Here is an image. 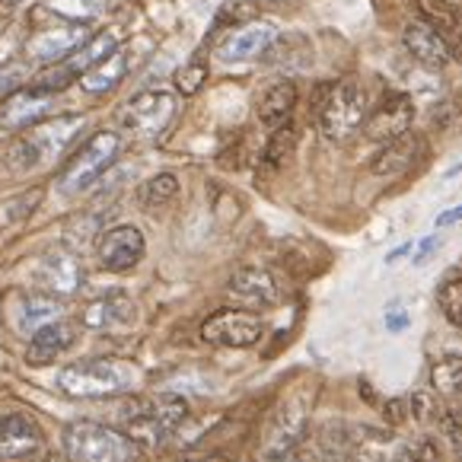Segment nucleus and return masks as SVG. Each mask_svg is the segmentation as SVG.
I'll return each instance as SVG.
<instances>
[{
	"instance_id": "a878e982",
	"label": "nucleus",
	"mask_w": 462,
	"mask_h": 462,
	"mask_svg": "<svg viewBox=\"0 0 462 462\" xmlns=\"http://www.w3.org/2000/svg\"><path fill=\"white\" fill-rule=\"evenodd\" d=\"M430 386L443 395H462V354H449L430 370Z\"/></svg>"
},
{
	"instance_id": "f8f14e48",
	"label": "nucleus",
	"mask_w": 462,
	"mask_h": 462,
	"mask_svg": "<svg viewBox=\"0 0 462 462\" xmlns=\"http://www.w3.org/2000/svg\"><path fill=\"white\" fill-rule=\"evenodd\" d=\"M89 39H93V32H89L87 23H61V26L35 32L32 39L26 42V58L29 61H42V64H58Z\"/></svg>"
},
{
	"instance_id": "a211bd4d",
	"label": "nucleus",
	"mask_w": 462,
	"mask_h": 462,
	"mask_svg": "<svg viewBox=\"0 0 462 462\" xmlns=\"http://www.w3.org/2000/svg\"><path fill=\"white\" fill-rule=\"evenodd\" d=\"M137 310L134 300L128 293L116 291L106 293V297L93 300V303L83 310V326L93 328V332H118V328H128L134 322Z\"/></svg>"
},
{
	"instance_id": "9d476101",
	"label": "nucleus",
	"mask_w": 462,
	"mask_h": 462,
	"mask_svg": "<svg viewBox=\"0 0 462 462\" xmlns=\"http://www.w3.org/2000/svg\"><path fill=\"white\" fill-rule=\"evenodd\" d=\"M265 326L249 310H217L201 322V338L220 347H252L262 338Z\"/></svg>"
},
{
	"instance_id": "f03ea898",
	"label": "nucleus",
	"mask_w": 462,
	"mask_h": 462,
	"mask_svg": "<svg viewBox=\"0 0 462 462\" xmlns=\"http://www.w3.org/2000/svg\"><path fill=\"white\" fill-rule=\"evenodd\" d=\"M80 128H83L80 116L48 118V122L32 125V128H26L7 147V166L14 172H29V170H39V166H48L70 147V141H74Z\"/></svg>"
},
{
	"instance_id": "a18cd8bd",
	"label": "nucleus",
	"mask_w": 462,
	"mask_h": 462,
	"mask_svg": "<svg viewBox=\"0 0 462 462\" xmlns=\"http://www.w3.org/2000/svg\"><path fill=\"white\" fill-rule=\"evenodd\" d=\"M131 462H134V459H131Z\"/></svg>"
},
{
	"instance_id": "423d86ee",
	"label": "nucleus",
	"mask_w": 462,
	"mask_h": 462,
	"mask_svg": "<svg viewBox=\"0 0 462 462\" xmlns=\"http://www.w3.org/2000/svg\"><path fill=\"white\" fill-rule=\"evenodd\" d=\"M367 118V93L354 80L335 83L328 87V96L319 102V131L326 141H347L351 134H357Z\"/></svg>"
},
{
	"instance_id": "ddd939ff",
	"label": "nucleus",
	"mask_w": 462,
	"mask_h": 462,
	"mask_svg": "<svg viewBox=\"0 0 462 462\" xmlns=\"http://www.w3.org/2000/svg\"><path fill=\"white\" fill-rule=\"evenodd\" d=\"M55 106V93L45 87H20L0 102V128L26 131L39 125Z\"/></svg>"
},
{
	"instance_id": "aec40b11",
	"label": "nucleus",
	"mask_w": 462,
	"mask_h": 462,
	"mask_svg": "<svg viewBox=\"0 0 462 462\" xmlns=\"http://www.w3.org/2000/svg\"><path fill=\"white\" fill-rule=\"evenodd\" d=\"M230 297H236L239 303L255 306V310H265V306H274L281 300L278 281L272 278L262 268H243L230 278Z\"/></svg>"
},
{
	"instance_id": "c85d7f7f",
	"label": "nucleus",
	"mask_w": 462,
	"mask_h": 462,
	"mask_svg": "<svg viewBox=\"0 0 462 462\" xmlns=\"http://www.w3.org/2000/svg\"><path fill=\"white\" fill-rule=\"evenodd\" d=\"M291 150H293V128H291V125H284V128L274 131L272 141H268L265 157H262V166H265V170H278V166L291 157Z\"/></svg>"
},
{
	"instance_id": "6ab92c4d",
	"label": "nucleus",
	"mask_w": 462,
	"mask_h": 462,
	"mask_svg": "<svg viewBox=\"0 0 462 462\" xmlns=\"http://www.w3.org/2000/svg\"><path fill=\"white\" fill-rule=\"evenodd\" d=\"M405 48L408 55L428 70H440L449 61V45L443 32L424 20H411L405 26Z\"/></svg>"
},
{
	"instance_id": "0eeeda50",
	"label": "nucleus",
	"mask_w": 462,
	"mask_h": 462,
	"mask_svg": "<svg viewBox=\"0 0 462 462\" xmlns=\"http://www.w3.org/2000/svg\"><path fill=\"white\" fill-rule=\"evenodd\" d=\"M185 415H189V408H185L182 399L141 402L128 411L125 434L131 437V443H141V447H160L182 428Z\"/></svg>"
},
{
	"instance_id": "ea45409f",
	"label": "nucleus",
	"mask_w": 462,
	"mask_h": 462,
	"mask_svg": "<svg viewBox=\"0 0 462 462\" xmlns=\"http://www.w3.org/2000/svg\"><path fill=\"white\" fill-rule=\"evenodd\" d=\"M453 58L456 61H462V32L456 35V42H453Z\"/></svg>"
},
{
	"instance_id": "7ed1b4c3",
	"label": "nucleus",
	"mask_w": 462,
	"mask_h": 462,
	"mask_svg": "<svg viewBox=\"0 0 462 462\" xmlns=\"http://www.w3.org/2000/svg\"><path fill=\"white\" fill-rule=\"evenodd\" d=\"M137 386V370L128 361L99 357V361L70 364L58 374V389L70 399H112Z\"/></svg>"
},
{
	"instance_id": "2eb2a0df",
	"label": "nucleus",
	"mask_w": 462,
	"mask_h": 462,
	"mask_svg": "<svg viewBox=\"0 0 462 462\" xmlns=\"http://www.w3.org/2000/svg\"><path fill=\"white\" fill-rule=\"evenodd\" d=\"M411 118H415L411 99L405 93H386L374 109V116L367 118V137L374 143H389L395 137L408 134Z\"/></svg>"
},
{
	"instance_id": "4c0bfd02",
	"label": "nucleus",
	"mask_w": 462,
	"mask_h": 462,
	"mask_svg": "<svg viewBox=\"0 0 462 462\" xmlns=\"http://www.w3.org/2000/svg\"><path fill=\"white\" fill-rule=\"evenodd\" d=\"M462 220V204L459 208H453V211H443L440 217H437V226H449V224H459Z\"/></svg>"
},
{
	"instance_id": "72a5a7b5",
	"label": "nucleus",
	"mask_w": 462,
	"mask_h": 462,
	"mask_svg": "<svg viewBox=\"0 0 462 462\" xmlns=\"http://www.w3.org/2000/svg\"><path fill=\"white\" fill-rule=\"evenodd\" d=\"M23 80H26V68L23 64H4L0 68V102L7 99L10 93H16L23 87Z\"/></svg>"
},
{
	"instance_id": "bb28decb",
	"label": "nucleus",
	"mask_w": 462,
	"mask_h": 462,
	"mask_svg": "<svg viewBox=\"0 0 462 462\" xmlns=\"http://www.w3.org/2000/svg\"><path fill=\"white\" fill-rule=\"evenodd\" d=\"M179 191V182L176 176H170V172H160V176H153L150 182H143L141 189V204L143 208H160V204L172 201Z\"/></svg>"
},
{
	"instance_id": "412c9836",
	"label": "nucleus",
	"mask_w": 462,
	"mask_h": 462,
	"mask_svg": "<svg viewBox=\"0 0 462 462\" xmlns=\"http://www.w3.org/2000/svg\"><path fill=\"white\" fill-rule=\"evenodd\" d=\"M70 345H74V326H68V322H51V326L39 328V332L32 335V341H29V347H26V364L45 367V364L58 361Z\"/></svg>"
},
{
	"instance_id": "5701e85b",
	"label": "nucleus",
	"mask_w": 462,
	"mask_h": 462,
	"mask_svg": "<svg viewBox=\"0 0 462 462\" xmlns=\"http://www.w3.org/2000/svg\"><path fill=\"white\" fill-rule=\"evenodd\" d=\"M418 153H421V137L415 134H402L395 141L383 143V150L374 160L376 176H395V172H405L408 166L415 163Z\"/></svg>"
},
{
	"instance_id": "f704fd0d",
	"label": "nucleus",
	"mask_w": 462,
	"mask_h": 462,
	"mask_svg": "<svg viewBox=\"0 0 462 462\" xmlns=\"http://www.w3.org/2000/svg\"><path fill=\"white\" fill-rule=\"evenodd\" d=\"M440 424H443V434H447L449 447H453V453L459 456V462H462V411H447Z\"/></svg>"
},
{
	"instance_id": "473e14b6",
	"label": "nucleus",
	"mask_w": 462,
	"mask_h": 462,
	"mask_svg": "<svg viewBox=\"0 0 462 462\" xmlns=\"http://www.w3.org/2000/svg\"><path fill=\"white\" fill-rule=\"evenodd\" d=\"M204 77H208V70H204V61H191L189 68H182L176 74L179 93H185V96L198 93V89H201V83H204Z\"/></svg>"
},
{
	"instance_id": "a19ab883",
	"label": "nucleus",
	"mask_w": 462,
	"mask_h": 462,
	"mask_svg": "<svg viewBox=\"0 0 462 462\" xmlns=\"http://www.w3.org/2000/svg\"><path fill=\"white\" fill-rule=\"evenodd\" d=\"M405 252H408V245H402V249L389 252V255H386V262H389V265H393V262H395V259H402V255H405Z\"/></svg>"
},
{
	"instance_id": "20e7f679",
	"label": "nucleus",
	"mask_w": 462,
	"mask_h": 462,
	"mask_svg": "<svg viewBox=\"0 0 462 462\" xmlns=\"http://www.w3.org/2000/svg\"><path fill=\"white\" fill-rule=\"evenodd\" d=\"M122 153V137L116 131H96L74 157L64 163L61 176H58V191L61 195H80L89 185H96L106 170L118 160Z\"/></svg>"
},
{
	"instance_id": "b1692460",
	"label": "nucleus",
	"mask_w": 462,
	"mask_h": 462,
	"mask_svg": "<svg viewBox=\"0 0 462 462\" xmlns=\"http://www.w3.org/2000/svg\"><path fill=\"white\" fill-rule=\"evenodd\" d=\"M64 303L51 293H32L20 303V328L23 332H39V328L51 326V322H61Z\"/></svg>"
},
{
	"instance_id": "f3484780",
	"label": "nucleus",
	"mask_w": 462,
	"mask_h": 462,
	"mask_svg": "<svg viewBox=\"0 0 462 462\" xmlns=\"http://www.w3.org/2000/svg\"><path fill=\"white\" fill-rule=\"evenodd\" d=\"M99 262L109 272H128L141 262L143 255V236L137 226H116L99 239Z\"/></svg>"
},
{
	"instance_id": "c9c22d12",
	"label": "nucleus",
	"mask_w": 462,
	"mask_h": 462,
	"mask_svg": "<svg viewBox=\"0 0 462 462\" xmlns=\"http://www.w3.org/2000/svg\"><path fill=\"white\" fill-rule=\"evenodd\" d=\"M437 249H440V239H437V236L421 239V245H418V252H415V265H424V262H428Z\"/></svg>"
},
{
	"instance_id": "4468645a",
	"label": "nucleus",
	"mask_w": 462,
	"mask_h": 462,
	"mask_svg": "<svg viewBox=\"0 0 462 462\" xmlns=\"http://www.w3.org/2000/svg\"><path fill=\"white\" fill-rule=\"evenodd\" d=\"M278 39L272 23H245L236 32H230L224 42L217 45V61L224 64H243V61H255L259 55H265L272 42Z\"/></svg>"
},
{
	"instance_id": "37998d69",
	"label": "nucleus",
	"mask_w": 462,
	"mask_h": 462,
	"mask_svg": "<svg viewBox=\"0 0 462 462\" xmlns=\"http://www.w3.org/2000/svg\"><path fill=\"white\" fill-rule=\"evenodd\" d=\"M20 0H0V10H14Z\"/></svg>"
},
{
	"instance_id": "7c9ffc66",
	"label": "nucleus",
	"mask_w": 462,
	"mask_h": 462,
	"mask_svg": "<svg viewBox=\"0 0 462 462\" xmlns=\"http://www.w3.org/2000/svg\"><path fill=\"white\" fill-rule=\"evenodd\" d=\"M418 7H421L424 20H434L437 26L443 29V32H447V29H453L456 23H459V10H456L449 0H418Z\"/></svg>"
},
{
	"instance_id": "cd10ccee",
	"label": "nucleus",
	"mask_w": 462,
	"mask_h": 462,
	"mask_svg": "<svg viewBox=\"0 0 462 462\" xmlns=\"http://www.w3.org/2000/svg\"><path fill=\"white\" fill-rule=\"evenodd\" d=\"M440 310L449 326L462 335V278H453L440 287Z\"/></svg>"
},
{
	"instance_id": "6e6552de",
	"label": "nucleus",
	"mask_w": 462,
	"mask_h": 462,
	"mask_svg": "<svg viewBox=\"0 0 462 462\" xmlns=\"http://www.w3.org/2000/svg\"><path fill=\"white\" fill-rule=\"evenodd\" d=\"M179 112V102L170 89H147L125 102L122 109V128L137 137H160L172 125Z\"/></svg>"
},
{
	"instance_id": "4be33fe9",
	"label": "nucleus",
	"mask_w": 462,
	"mask_h": 462,
	"mask_svg": "<svg viewBox=\"0 0 462 462\" xmlns=\"http://www.w3.org/2000/svg\"><path fill=\"white\" fill-rule=\"evenodd\" d=\"M293 106H297V87H293L291 80L272 83L259 99V122L272 131L284 128L287 118H291V112H293Z\"/></svg>"
},
{
	"instance_id": "58836bf2",
	"label": "nucleus",
	"mask_w": 462,
	"mask_h": 462,
	"mask_svg": "<svg viewBox=\"0 0 462 462\" xmlns=\"http://www.w3.org/2000/svg\"><path fill=\"white\" fill-rule=\"evenodd\" d=\"M182 462H233L226 456H201V459H182Z\"/></svg>"
},
{
	"instance_id": "393cba45",
	"label": "nucleus",
	"mask_w": 462,
	"mask_h": 462,
	"mask_svg": "<svg viewBox=\"0 0 462 462\" xmlns=\"http://www.w3.org/2000/svg\"><path fill=\"white\" fill-rule=\"evenodd\" d=\"M125 74H128V61H125L122 51H116V55H109L106 61L96 64L93 70H87V74L80 77V83L87 93L102 96V93H109V89H116L118 83L125 80Z\"/></svg>"
},
{
	"instance_id": "f257e3e1",
	"label": "nucleus",
	"mask_w": 462,
	"mask_h": 462,
	"mask_svg": "<svg viewBox=\"0 0 462 462\" xmlns=\"http://www.w3.org/2000/svg\"><path fill=\"white\" fill-rule=\"evenodd\" d=\"M310 415H313V393L310 389H291V393L281 395L278 405L268 411L265 424H262L259 440L252 449V462L291 459L303 443Z\"/></svg>"
},
{
	"instance_id": "c756f323",
	"label": "nucleus",
	"mask_w": 462,
	"mask_h": 462,
	"mask_svg": "<svg viewBox=\"0 0 462 462\" xmlns=\"http://www.w3.org/2000/svg\"><path fill=\"white\" fill-rule=\"evenodd\" d=\"M45 7L68 20H93L102 10V0H45Z\"/></svg>"
},
{
	"instance_id": "39448f33",
	"label": "nucleus",
	"mask_w": 462,
	"mask_h": 462,
	"mask_svg": "<svg viewBox=\"0 0 462 462\" xmlns=\"http://www.w3.org/2000/svg\"><path fill=\"white\" fill-rule=\"evenodd\" d=\"M64 447L70 462H131L134 443L125 430L96 421H77L64 430Z\"/></svg>"
},
{
	"instance_id": "79ce46f5",
	"label": "nucleus",
	"mask_w": 462,
	"mask_h": 462,
	"mask_svg": "<svg viewBox=\"0 0 462 462\" xmlns=\"http://www.w3.org/2000/svg\"><path fill=\"white\" fill-rule=\"evenodd\" d=\"M39 462H70L68 456H58V453H48V456H42Z\"/></svg>"
},
{
	"instance_id": "9b49d317",
	"label": "nucleus",
	"mask_w": 462,
	"mask_h": 462,
	"mask_svg": "<svg viewBox=\"0 0 462 462\" xmlns=\"http://www.w3.org/2000/svg\"><path fill=\"white\" fill-rule=\"evenodd\" d=\"M45 453V430L32 415L0 418V462H32Z\"/></svg>"
},
{
	"instance_id": "2f4dec72",
	"label": "nucleus",
	"mask_w": 462,
	"mask_h": 462,
	"mask_svg": "<svg viewBox=\"0 0 462 462\" xmlns=\"http://www.w3.org/2000/svg\"><path fill=\"white\" fill-rule=\"evenodd\" d=\"M393 462H443V459L434 443L421 440V443H402V449L395 453Z\"/></svg>"
},
{
	"instance_id": "1a4fd4ad",
	"label": "nucleus",
	"mask_w": 462,
	"mask_h": 462,
	"mask_svg": "<svg viewBox=\"0 0 462 462\" xmlns=\"http://www.w3.org/2000/svg\"><path fill=\"white\" fill-rule=\"evenodd\" d=\"M109 55H116V32H99L89 42H83L77 51H70L64 61H58L51 70H45V74L35 80V87H45V89H51V93H58V89L80 80L87 70H93L96 64L106 61Z\"/></svg>"
},
{
	"instance_id": "dca6fc26",
	"label": "nucleus",
	"mask_w": 462,
	"mask_h": 462,
	"mask_svg": "<svg viewBox=\"0 0 462 462\" xmlns=\"http://www.w3.org/2000/svg\"><path fill=\"white\" fill-rule=\"evenodd\" d=\"M39 284L51 297H70L83 284V265L70 249H51L39 265Z\"/></svg>"
},
{
	"instance_id": "c03bdc74",
	"label": "nucleus",
	"mask_w": 462,
	"mask_h": 462,
	"mask_svg": "<svg viewBox=\"0 0 462 462\" xmlns=\"http://www.w3.org/2000/svg\"><path fill=\"white\" fill-rule=\"evenodd\" d=\"M459 172H462V163H456V166H453V170H449V172H447V179H456V176H459Z\"/></svg>"
},
{
	"instance_id": "e433bc0d",
	"label": "nucleus",
	"mask_w": 462,
	"mask_h": 462,
	"mask_svg": "<svg viewBox=\"0 0 462 462\" xmlns=\"http://www.w3.org/2000/svg\"><path fill=\"white\" fill-rule=\"evenodd\" d=\"M386 326H389V332H402V328L408 326V316L402 313V310H389V316H386Z\"/></svg>"
}]
</instances>
